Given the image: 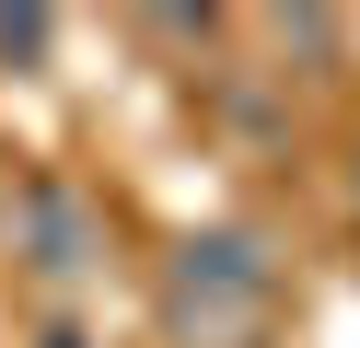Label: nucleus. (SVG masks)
Segmentation results:
<instances>
[{
    "instance_id": "obj_1",
    "label": "nucleus",
    "mask_w": 360,
    "mask_h": 348,
    "mask_svg": "<svg viewBox=\"0 0 360 348\" xmlns=\"http://www.w3.org/2000/svg\"><path fill=\"white\" fill-rule=\"evenodd\" d=\"M267 290H279V267L256 255V232H186L163 267V325L186 348H244L267 325Z\"/></svg>"
},
{
    "instance_id": "obj_2",
    "label": "nucleus",
    "mask_w": 360,
    "mask_h": 348,
    "mask_svg": "<svg viewBox=\"0 0 360 348\" xmlns=\"http://www.w3.org/2000/svg\"><path fill=\"white\" fill-rule=\"evenodd\" d=\"M24 244H35V267H47V278L82 267V209L58 198V186H35V198H24Z\"/></svg>"
},
{
    "instance_id": "obj_3",
    "label": "nucleus",
    "mask_w": 360,
    "mask_h": 348,
    "mask_svg": "<svg viewBox=\"0 0 360 348\" xmlns=\"http://www.w3.org/2000/svg\"><path fill=\"white\" fill-rule=\"evenodd\" d=\"M0 58H47V12H0Z\"/></svg>"
},
{
    "instance_id": "obj_4",
    "label": "nucleus",
    "mask_w": 360,
    "mask_h": 348,
    "mask_svg": "<svg viewBox=\"0 0 360 348\" xmlns=\"http://www.w3.org/2000/svg\"><path fill=\"white\" fill-rule=\"evenodd\" d=\"M47 348H82V325H47Z\"/></svg>"
}]
</instances>
